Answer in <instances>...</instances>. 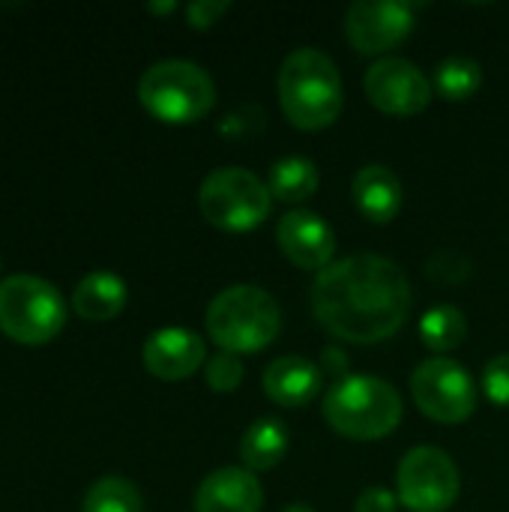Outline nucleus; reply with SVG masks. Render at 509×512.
<instances>
[{
  "label": "nucleus",
  "instance_id": "nucleus-11",
  "mask_svg": "<svg viewBox=\"0 0 509 512\" xmlns=\"http://www.w3.org/2000/svg\"><path fill=\"white\" fill-rule=\"evenodd\" d=\"M414 30V6L405 0H357L345 15V33L360 54L396 48Z\"/></svg>",
  "mask_w": 509,
  "mask_h": 512
},
{
  "label": "nucleus",
  "instance_id": "nucleus-9",
  "mask_svg": "<svg viewBox=\"0 0 509 512\" xmlns=\"http://www.w3.org/2000/svg\"><path fill=\"white\" fill-rule=\"evenodd\" d=\"M411 393L417 408L438 423H462L477 408V384L471 372L450 357L423 360L411 375Z\"/></svg>",
  "mask_w": 509,
  "mask_h": 512
},
{
  "label": "nucleus",
  "instance_id": "nucleus-7",
  "mask_svg": "<svg viewBox=\"0 0 509 512\" xmlns=\"http://www.w3.org/2000/svg\"><path fill=\"white\" fill-rule=\"evenodd\" d=\"M198 207L204 219L222 231H249L270 216L273 192L252 171L228 165L204 177Z\"/></svg>",
  "mask_w": 509,
  "mask_h": 512
},
{
  "label": "nucleus",
  "instance_id": "nucleus-18",
  "mask_svg": "<svg viewBox=\"0 0 509 512\" xmlns=\"http://www.w3.org/2000/svg\"><path fill=\"white\" fill-rule=\"evenodd\" d=\"M288 429L279 417H261L255 420L240 441V456L243 465L255 474V471H270L276 468L285 453H288Z\"/></svg>",
  "mask_w": 509,
  "mask_h": 512
},
{
  "label": "nucleus",
  "instance_id": "nucleus-3",
  "mask_svg": "<svg viewBox=\"0 0 509 512\" xmlns=\"http://www.w3.org/2000/svg\"><path fill=\"white\" fill-rule=\"evenodd\" d=\"M324 417L345 438L375 441L399 426L402 396L378 375H342L324 396Z\"/></svg>",
  "mask_w": 509,
  "mask_h": 512
},
{
  "label": "nucleus",
  "instance_id": "nucleus-26",
  "mask_svg": "<svg viewBox=\"0 0 509 512\" xmlns=\"http://www.w3.org/2000/svg\"><path fill=\"white\" fill-rule=\"evenodd\" d=\"M399 507V495H393L384 486H369L360 498H357V512H396Z\"/></svg>",
  "mask_w": 509,
  "mask_h": 512
},
{
  "label": "nucleus",
  "instance_id": "nucleus-25",
  "mask_svg": "<svg viewBox=\"0 0 509 512\" xmlns=\"http://www.w3.org/2000/svg\"><path fill=\"white\" fill-rule=\"evenodd\" d=\"M228 0H195L186 6V15H189V24L198 27V30H207L222 12H228Z\"/></svg>",
  "mask_w": 509,
  "mask_h": 512
},
{
  "label": "nucleus",
  "instance_id": "nucleus-12",
  "mask_svg": "<svg viewBox=\"0 0 509 512\" xmlns=\"http://www.w3.org/2000/svg\"><path fill=\"white\" fill-rule=\"evenodd\" d=\"M276 240L282 252L303 270H324L333 264L336 234L330 222L312 210H288L276 225Z\"/></svg>",
  "mask_w": 509,
  "mask_h": 512
},
{
  "label": "nucleus",
  "instance_id": "nucleus-15",
  "mask_svg": "<svg viewBox=\"0 0 509 512\" xmlns=\"http://www.w3.org/2000/svg\"><path fill=\"white\" fill-rule=\"evenodd\" d=\"M321 384H324V369L300 354L276 357L264 369V393L282 408L309 405L318 396Z\"/></svg>",
  "mask_w": 509,
  "mask_h": 512
},
{
  "label": "nucleus",
  "instance_id": "nucleus-13",
  "mask_svg": "<svg viewBox=\"0 0 509 512\" xmlns=\"http://www.w3.org/2000/svg\"><path fill=\"white\" fill-rule=\"evenodd\" d=\"M144 369L159 381H183L207 360L204 339L189 327H162L141 348Z\"/></svg>",
  "mask_w": 509,
  "mask_h": 512
},
{
  "label": "nucleus",
  "instance_id": "nucleus-23",
  "mask_svg": "<svg viewBox=\"0 0 509 512\" xmlns=\"http://www.w3.org/2000/svg\"><path fill=\"white\" fill-rule=\"evenodd\" d=\"M243 363L237 354H228V351H219L216 357L207 360V384L216 390V393H231L240 387L243 381Z\"/></svg>",
  "mask_w": 509,
  "mask_h": 512
},
{
  "label": "nucleus",
  "instance_id": "nucleus-8",
  "mask_svg": "<svg viewBox=\"0 0 509 512\" xmlns=\"http://www.w3.org/2000/svg\"><path fill=\"white\" fill-rule=\"evenodd\" d=\"M399 501L414 512H444L459 498L456 462L441 447H414L399 462Z\"/></svg>",
  "mask_w": 509,
  "mask_h": 512
},
{
  "label": "nucleus",
  "instance_id": "nucleus-19",
  "mask_svg": "<svg viewBox=\"0 0 509 512\" xmlns=\"http://www.w3.org/2000/svg\"><path fill=\"white\" fill-rule=\"evenodd\" d=\"M318 180H321L318 165L312 159H306V156H282V159L273 162L267 186H270L273 198L297 204V201H306V198L315 195Z\"/></svg>",
  "mask_w": 509,
  "mask_h": 512
},
{
  "label": "nucleus",
  "instance_id": "nucleus-29",
  "mask_svg": "<svg viewBox=\"0 0 509 512\" xmlns=\"http://www.w3.org/2000/svg\"><path fill=\"white\" fill-rule=\"evenodd\" d=\"M174 3H150V12H171Z\"/></svg>",
  "mask_w": 509,
  "mask_h": 512
},
{
  "label": "nucleus",
  "instance_id": "nucleus-17",
  "mask_svg": "<svg viewBox=\"0 0 509 512\" xmlns=\"http://www.w3.org/2000/svg\"><path fill=\"white\" fill-rule=\"evenodd\" d=\"M126 282L117 273L108 270H96L87 273L75 291H72V309L84 318V321H111L123 312L126 306Z\"/></svg>",
  "mask_w": 509,
  "mask_h": 512
},
{
  "label": "nucleus",
  "instance_id": "nucleus-6",
  "mask_svg": "<svg viewBox=\"0 0 509 512\" xmlns=\"http://www.w3.org/2000/svg\"><path fill=\"white\" fill-rule=\"evenodd\" d=\"M66 324L60 291L39 276L18 273L0 282V333L18 345H48Z\"/></svg>",
  "mask_w": 509,
  "mask_h": 512
},
{
  "label": "nucleus",
  "instance_id": "nucleus-20",
  "mask_svg": "<svg viewBox=\"0 0 509 512\" xmlns=\"http://www.w3.org/2000/svg\"><path fill=\"white\" fill-rule=\"evenodd\" d=\"M480 84H483V66L468 54H450L435 66L432 87L450 102L474 96L480 90Z\"/></svg>",
  "mask_w": 509,
  "mask_h": 512
},
{
  "label": "nucleus",
  "instance_id": "nucleus-27",
  "mask_svg": "<svg viewBox=\"0 0 509 512\" xmlns=\"http://www.w3.org/2000/svg\"><path fill=\"white\" fill-rule=\"evenodd\" d=\"M345 366H348V357H345V351H339V348H324V372H330V375H339V372H345Z\"/></svg>",
  "mask_w": 509,
  "mask_h": 512
},
{
  "label": "nucleus",
  "instance_id": "nucleus-1",
  "mask_svg": "<svg viewBox=\"0 0 509 512\" xmlns=\"http://www.w3.org/2000/svg\"><path fill=\"white\" fill-rule=\"evenodd\" d=\"M411 282L405 270L375 252H354L327 264L312 285L318 324L357 345H375L402 330L411 312Z\"/></svg>",
  "mask_w": 509,
  "mask_h": 512
},
{
  "label": "nucleus",
  "instance_id": "nucleus-2",
  "mask_svg": "<svg viewBox=\"0 0 509 512\" xmlns=\"http://www.w3.org/2000/svg\"><path fill=\"white\" fill-rule=\"evenodd\" d=\"M279 102L300 129H324L342 111V75L321 48H294L279 69Z\"/></svg>",
  "mask_w": 509,
  "mask_h": 512
},
{
  "label": "nucleus",
  "instance_id": "nucleus-16",
  "mask_svg": "<svg viewBox=\"0 0 509 512\" xmlns=\"http://www.w3.org/2000/svg\"><path fill=\"white\" fill-rule=\"evenodd\" d=\"M351 192H354L360 213L372 222H390L402 210V198H405L402 180L396 177L393 168H387L381 162L363 165L354 174Z\"/></svg>",
  "mask_w": 509,
  "mask_h": 512
},
{
  "label": "nucleus",
  "instance_id": "nucleus-5",
  "mask_svg": "<svg viewBox=\"0 0 509 512\" xmlns=\"http://www.w3.org/2000/svg\"><path fill=\"white\" fill-rule=\"evenodd\" d=\"M141 105L162 123H195L216 102L210 72L192 60H159L138 81Z\"/></svg>",
  "mask_w": 509,
  "mask_h": 512
},
{
  "label": "nucleus",
  "instance_id": "nucleus-21",
  "mask_svg": "<svg viewBox=\"0 0 509 512\" xmlns=\"http://www.w3.org/2000/svg\"><path fill=\"white\" fill-rule=\"evenodd\" d=\"M81 512H144V501L132 480L108 474L87 489Z\"/></svg>",
  "mask_w": 509,
  "mask_h": 512
},
{
  "label": "nucleus",
  "instance_id": "nucleus-28",
  "mask_svg": "<svg viewBox=\"0 0 509 512\" xmlns=\"http://www.w3.org/2000/svg\"><path fill=\"white\" fill-rule=\"evenodd\" d=\"M282 512H315V510H312L309 504H303V501H297V504H288V507H285V510H282Z\"/></svg>",
  "mask_w": 509,
  "mask_h": 512
},
{
  "label": "nucleus",
  "instance_id": "nucleus-22",
  "mask_svg": "<svg viewBox=\"0 0 509 512\" xmlns=\"http://www.w3.org/2000/svg\"><path fill=\"white\" fill-rule=\"evenodd\" d=\"M468 333V321L462 315L459 306L441 303L432 306L423 318H420V336L432 351H453L465 342Z\"/></svg>",
  "mask_w": 509,
  "mask_h": 512
},
{
  "label": "nucleus",
  "instance_id": "nucleus-10",
  "mask_svg": "<svg viewBox=\"0 0 509 512\" xmlns=\"http://www.w3.org/2000/svg\"><path fill=\"white\" fill-rule=\"evenodd\" d=\"M366 96L387 114L411 117L432 102V78L408 57H381L366 69Z\"/></svg>",
  "mask_w": 509,
  "mask_h": 512
},
{
  "label": "nucleus",
  "instance_id": "nucleus-14",
  "mask_svg": "<svg viewBox=\"0 0 509 512\" xmlns=\"http://www.w3.org/2000/svg\"><path fill=\"white\" fill-rule=\"evenodd\" d=\"M264 489L249 468H219L195 492V512H261Z\"/></svg>",
  "mask_w": 509,
  "mask_h": 512
},
{
  "label": "nucleus",
  "instance_id": "nucleus-24",
  "mask_svg": "<svg viewBox=\"0 0 509 512\" xmlns=\"http://www.w3.org/2000/svg\"><path fill=\"white\" fill-rule=\"evenodd\" d=\"M483 390L489 402L509 408V354H498L483 369Z\"/></svg>",
  "mask_w": 509,
  "mask_h": 512
},
{
  "label": "nucleus",
  "instance_id": "nucleus-4",
  "mask_svg": "<svg viewBox=\"0 0 509 512\" xmlns=\"http://www.w3.org/2000/svg\"><path fill=\"white\" fill-rule=\"evenodd\" d=\"M282 327L279 303L258 285H231L207 306V333L228 354L267 348Z\"/></svg>",
  "mask_w": 509,
  "mask_h": 512
}]
</instances>
